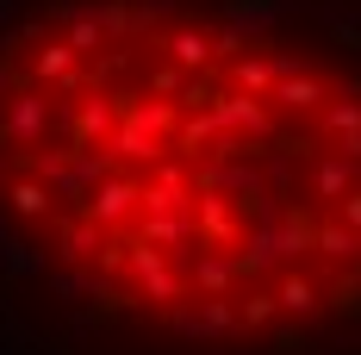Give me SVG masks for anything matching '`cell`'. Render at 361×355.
<instances>
[{
	"instance_id": "6da1fadb",
	"label": "cell",
	"mask_w": 361,
	"mask_h": 355,
	"mask_svg": "<svg viewBox=\"0 0 361 355\" xmlns=\"http://www.w3.org/2000/svg\"><path fill=\"white\" fill-rule=\"evenodd\" d=\"M336 100V88H330L318 69H299V75H287L274 94H268V107L274 112H293V119H324V107Z\"/></svg>"
},
{
	"instance_id": "7a4b0ae2",
	"label": "cell",
	"mask_w": 361,
	"mask_h": 355,
	"mask_svg": "<svg viewBox=\"0 0 361 355\" xmlns=\"http://www.w3.org/2000/svg\"><path fill=\"white\" fill-rule=\"evenodd\" d=\"M169 56H175L180 69H212L218 63V37L200 32V25H175V32H169Z\"/></svg>"
}]
</instances>
